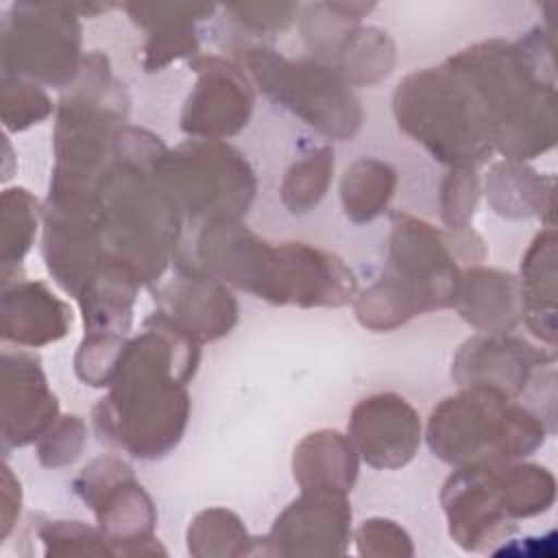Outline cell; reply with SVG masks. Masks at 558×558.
Segmentation results:
<instances>
[{
    "instance_id": "1",
    "label": "cell",
    "mask_w": 558,
    "mask_h": 558,
    "mask_svg": "<svg viewBox=\"0 0 558 558\" xmlns=\"http://www.w3.org/2000/svg\"><path fill=\"white\" fill-rule=\"evenodd\" d=\"M201 344L155 312L129 338L107 395L92 410L102 442L140 460L168 456L190 421L187 381L201 360Z\"/></svg>"
},
{
    "instance_id": "2",
    "label": "cell",
    "mask_w": 558,
    "mask_h": 558,
    "mask_svg": "<svg viewBox=\"0 0 558 558\" xmlns=\"http://www.w3.org/2000/svg\"><path fill=\"white\" fill-rule=\"evenodd\" d=\"M475 92L495 153L530 161L556 144V74L545 28L517 41L490 37L445 59Z\"/></svg>"
},
{
    "instance_id": "3",
    "label": "cell",
    "mask_w": 558,
    "mask_h": 558,
    "mask_svg": "<svg viewBox=\"0 0 558 558\" xmlns=\"http://www.w3.org/2000/svg\"><path fill=\"white\" fill-rule=\"evenodd\" d=\"M168 146L155 133L124 124L116 159L100 185L96 225L107 262L142 286L157 283L177 262L183 216L159 177Z\"/></svg>"
},
{
    "instance_id": "4",
    "label": "cell",
    "mask_w": 558,
    "mask_h": 558,
    "mask_svg": "<svg viewBox=\"0 0 558 558\" xmlns=\"http://www.w3.org/2000/svg\"><path fill=\"white\" fill-rule=\"evenodd\" d=\"M462 270L451 233L405 211L390 216L388 262L377 281L353 299L371 331H392L414 316L456 305Z\"/></svg>"
},
{
    "instance_id": "5",
    "label": "cell",
    "mask_w": 558,
    "mask_h": 558,
    "mask_svg": "<svg viewBox=\"0 0 558 558\" xmlns=\"http://www.w3.org/2000/svg\"><path fill=\"white\" fill-rule=\"evenodd\" d=\"M554 501V473L525 458L456 466L440 490L449 534L466 551L504 543L519 519L543 514Z\"/></svg>"
},
{
    "instance_id": "6",
    "label": "cell",
    "mask_w": 558,
    "mask_h": 558,
    "mask_svg": "<svg viewBox=\"0 0 558 558\" xmlns=\"http://www.w3.org/2000/svg\"><path fill=\"white\" fill-rule=\"evenodd\" d=\"M551 434L543 416L521 399L488 386H462L429 412V451L451 466L523 460Z\"/></svg>"
},
{
    "instance_id": "7",
    "label": "cell",
    "mask_w": 558,
    "mask_h": 558,
    "mask_svg": "<svg viewBox=\"0 0 558 558\" xmlns=\"http://www.w3.org/2000/svg\"><path fill=\"white\" fill-rule=\"evenodd\" d=\"M399 129L447 168H477L493 153V137L471 85L445 61L403 76L392 92Z\"/></svg>"
},
{
    "instance_id": "8",
    "label": "cell",
    "mask_w": 558,
    "mask_h": 558,
    "mask_svg": "<svg viewBox=\"0 0 558 558\" xmlns=\"http://www.w3.org/2000/svg\"><path fill=\"white\" fill-rule=\"evenodd\" d=\"M253 85L275 105L329 140L347 142L362 129V105L340 72L314 57L286 59L264 44L235 50Z\"/></svg>"
},
{
    "instance_id": "9",
    "label": "cell",
    "mask_w": 558,
    "mask_h": 558,
    "mask_svg": "<svg viewBox=\"0 0 558 558\" xmlns=\"http://www.w3.org/2000/svg\"><path fill=\"white\" fill-rule=\"evenodd\" d=\"M159 177L181 216L194 222L242 220L257 192L246 157L225 140H194L168 148Z\"/></svg>"
},
{
    "instance_id": "10",
    "label": "cell",
    "mask_w": 558,
    "mask_h": 558,
    "mask_svg": "<svg viewBox=\"0 0 558 558\" xmlns=\"http://www.w3.org/2000/svg\"><path fill=\"white\" fill-rule=\"evenodd\" d=\"M2 76L70 89L83 70V26L74 2H13L2 15Z\"/></svg>"
},
{
    "instance_id": "11",
    "label": "cell",
    "mask_w": 558,
    "mask_h": 558,
    "mask_svg": "<svg viewBox=\"0 0 558 558\" xmlns=\"http://www.w3.org/2000/svg\"><path fill=\"white\" fill-rule=\"evenodd\" d=\"M74 490L94 510L113 554L161 551L159 545L148 547L155 545V504L122 458H94L74 480Z\"/></svg>"
},
{
    "instance_id": "12",
    "label": "cell",
    "mask_w": 558,
    "mask_h": 558,
    "mask_svg": "<svg viewBox=\"0 0 558 558\" xmlns=\"http://www.w3.org/2000/svg\"><path fill=\"white\" fill-rule=\"evenodd\" d=\"M196 83L187 94L179 126L194 140H227L240 133L255 107V85L238 61L220 54L190 59Z\"/></svg>"
},
{
    "instance_id": "13",
    "label": "cell",
    "mask_w": 558,
    "mask_h": 558,
    "mask_svg": "<svg viewBox=\"0 0 558 558\" xmlns=\"http://www.w3.org/2000/svg\"><path fill=\"white\" fill-rule=\"evenodd\" d=\"M196 257L229 288L281 305L279 244L259 238L242 220L203 225L196 238Z\"/></svg>"
},
{
    "instance_id": "14",
    "label": "cell",
    "mask_w": 558,
    "mask_h": 558,
    "mask_svg": "<svg viewBox=\"0 0 558 558\" xmlns=\"http://www.w3.org/2000/svg\"><path fill=\"white\" fill-rule=\"evenodd\" d=\"M549 366H556L551 347L543 349L512 333H475L458 347L451 377L460 388L488 386L521 399Z\"/></svg>"
},
{
    "instance_id": "15",
    "label": "cell",
    "mask_w": 558,
    "mask_h": 558,
    "mask_svg": "<svg viewBox=\"0 0 558 558\" xmlns=\"http://www.w3.org/2000/svg\"><path fill=\"white\" fill-rule=\"evenodd\" d=\"M347 436L360 460L368 466L395 471L418 453L423 421L405 397L397 392H375L353 405Z\"/></svg>"
},
{
    "instance_id": "16",
    "label": "cell",
    "mask_w": 558,
    "mask_h": 558,
    "mask_svg": "<svg viewBox=\"0 0 558 558\" xmlns=\"http://www.w3.org/2000/svg\"><path fill=\"white\" fill-rule=\"evenodd\" d=\"M262 554L333 556L351 541V504L347 495L301 490L262 538Z\"/></svg>"
},
{
    "instance_id": "17",
    "label": "cell",
    "mask_w": 558,
    "mask_h": 558,
    "mask_svg": "<svg viewBox=\"0 0 558 558\" xmlns=\"http://www.w3.org/2000/svg\"><path fill=\"white\" fill-rule=\"evenodd\" d=\"M157 312L196 344L227 336L238 323L231 288L201 264H177L172 279L157 288Z\"/></svg>"
},
{
    "instance_id": "18",
    "label": "cell",
    "mask_w": 558,
    "mask_h": 558,
    "mask_svg": "<svg viewBox=\"0 0 558 558\" xmlns=\"http://www.w3.org/2000/svg\"><path fill=\"white\" fill-rule=\"evenodd\" d=\"M2 442L24 447L59 418L57 395L48 388L41 360L26 351H4L0 364Z\"/></svg>"
},
{
    "instance_id": "19",
    "label": "cell",
    "mask_w": 558,
    "mask_h": 558,
    "mask_svg": "<svg viewBox=\"0 0 558 558\" xmlns=\"http://www.w3.org/2000/svg\"><path fill=\"white\" fill-rule=\"evenodd\" d=\"M281 305L342 307L353 303L357 279L333 253L307 242H279Z\"/></svg>"
},
{
    "instance_id": "20",
    "label": "cell",
    "mask_w": 558,
    "mask_h": 558,
    "mask_svg": "<svg viewBox=\"0 0 558 558\" xmlns=\"http://www.w3.org/2000/svg\"><path fill=\"white\" fill-rule=\"evenodd\" d=\"M120 9L146 31L142 50L146 72H159L177 59H194L198 24L216 13V4L201 2H124Z\"/></svg>"
},
{
    "instance_id": "21",
    "label": "cell",
    "mask_w": 558,
    "mask_h": 558,
    "mask_svg": "<svg viewBox=\"0 0 558 558\" xmlns=\"http://www.w3.org/2000/svg\"><path fill=\"white\" fill-rule=\"evenodd\" d=\"M72 307L44 281L2 279L4 342L37 349L68 336Z\"/></svg>"
},
{
    "instance_id": "22",
    "label": "cell",
    "mask_w": 558,
    "mask_h": 558,
    "mask_svg": "<svg viewBox=\"0 0 558 558\" xmlns=\"http://www.w3.org/2000/svg\"><path fill=\"white\" fill-rule=\"evenodd\" d=\"M453 307L480 333H512L521 323L519 279L508 270L471 266L462 272Z\"/></svg>"
},
{
    "instance_id": "23",
    "label": "cell",
    "mask_w": 558,
    "mask_h": 558,
    "mask_svg": "<svg viewBox=\"0 0 558 558\" xmlns=\"http://www.w3.org/2000/svg\"><path fill=\"white\" fill-rule=\"evenodd\" d=\"M140 286L126 268L105 262L76 296L85 325L83 338L129 340Z\"/></svg>"
},
{
    "instance_id": "24",
    "label": "cell",
    "mask_w": 558,
    "mask_h": 558,
    "mask_svg": "<svg viewBox=\"0 0 558 558\" xmlns=\"http://www.w3.org/2000/svg\"><path fill=\"white\" fill-rule=\"evenodd\" d=\"M360 473V456L347 434L316 429L305 434L292 453V475L301 490L349 495Z\"/></svg>"
},
{
    "instance_id": "25",
    "label": "cell",
    "mask_w": 558,
    "mask_h": 558,
    "mask_svg": "<svg viewBox=\"0 0 558 558\" xmlns=\"http://www.w3.org/2000/svg\"><path fill=\"white\" fill-rule=\"evenodd\" d=\"M556 227H543L527 246L519 270L521 323L556 349Z\"/></svg>"
},
{
    "instance_id": "26",
    "label": "cell",
    "mask_w": 558,
    "mask_h": 558,
    "mask_svg": "<svg viewBox=\"0 0 558 558\" xmlns=\"http://www.w3.org/2000/svg\"><path fill=\"white\" fill-rule=\"evenodd\" d=\"M490 209L504 218H538L545 227L554 220V177L543 174L525 161H497L484 181Z\"/></svg>"
},
{
    "instance_id": "27",
    "label": "cell",
    "mask_w": 558,
    "mask_h": 558,
    "mask_svg": "<svg viewBox=\"0 0 558 558\" xmlns=\"http://www.w3.org/2000/svg\"><path fill=\"white\" fill-rule=\"evenodd\" d=\"M375 9V2H312L301 4L299 28L312 57L333 65L351 33Z\"/></svg>"
},
{
    "instance_id": "28",
    "label": "cell",
    "mask_w": 558,
    "mask_h": 558,
    "mask_svg": "<svg viewBox=\"0 0 558 558\" xmlns=\"http://www.w3.org/2000/svg\"><path fill=\"white\" fill-rule=\"evenodd\" d=\"M397 190V170L381 159L360 157L340 179V203L344 216L355 222H371L388 209Z\"/></svg>"
},
{
    "instance_id": "29",
    "label": "cell",
    "mask_w": 558,
    "mask_h": 558,
    "mask_svg": "<svg viewBox=\"0 0 558 558\" xmlns=\"http://www.w3.org/2000/svg\"><path fill=\"white\" fill-rule=\"evenodd\" d=\"M395 59L397 48L392 37L377 26L360 24L331 68H336L351 87H371L392 72Z\"/></svg>"
},
{
    "instance_id": "30",
    "label": "cell",
    "mask_w": 558,
    "mask_h": 558,
    "mask_svg": "<svg viewBox=\"0 0 558 558\" xmlns=\"http://www.w3.org/2000/svg\"><path fill=\"white\" fill-rule=\"evenodd\" d=\"M187 549L194 556H242L255 551V541L242 519L229 508L201 510L187 527Z\"/></svg>"
},
{
    "instance_id": "31",
    "label": "cell",
    "mask_w": 558,
    "mask_h": 558,
    "mask_svg": "<svg viewBox=\"0 0 558 558\" xmlns=\"http://www.w3.org/2000/svg\"><path fill=\"white\" fill-rule=\"evenodd\" d=\"M336 155L329 144L314 148L312 153L296 159L283 174L281 203L290 214L312 211L327 194L333 181Z\"/></svg>"
},
{
    "instance_id": "32",
    "label": "cell",
    "mask_w": 558,
    "mask_h": 558,
    "mask_svg": "<svg viewBox=\"0 0 558 558\" xmlns=\"http://www.w3.org/2000/svg\"><path fill=\"white\" fill-rule=\"evenodd\" d=\"M41 209L26 187L2 192V270L17 268L37 235Z\"/></svg>"
},
{
    "instance_id": "33",
    "label": "cell",
    "mask_w": 558,
    "mask_h": 558,
    "mask_svg": "<svg viewBox=\"0 0 558 558\" xmlns=\"http://www.w3.org/2000/svg\"><path fill=\"white\" fill-rule=\"evenodd\" d=\"M54 111L46 89L22 76H2V124L7 131H24Z\"/></svg>"
},
{
    "instance_id": "34",
    "label": "cell",
    "mask_w": 558,
    "mask_h": 558,
    "mask_svg": "<svg viewBox=\"0 0 558 558\" xmlns=\"http://www.w3.org/2000/svg\"><path fill=\"white\" fill-rule=\"evenodd\" d=\"M482 194L477 168H449L440 183V218L447 231L466 229Z\"/></svg>"
},
{
    "instance_id": "35",
    "label": "cell",
    "mask_w": 558,
    "mask_h": 558,
    "mask_svg": "<svg viewBox=\"0 0 558 558\" xmlns=\"http://www.w3.org/2000/svg\"><path fill=\"white\" fill-rule=\"evenodd\" d=\"M85 442V421L78 414H59V418L37 440V460L48 469L68 466L81 458Z\"/></svg>"
},
{
    "instance_id": "36",
    "label": "cell",
    "mask_w": 558,
    "mask_h": 558,
    "mask_svg": "<svg viewBox=\"0 0 558 558\" xmlns=\"http://www.w3.org/2000/svg\"><path fill=\"white\" fill-rule=\"evenodd\" d=\"M39 538L46 543V554H105L113 556V547L100 527H92L83 521H48L39 530Z\"/></svg>"
},
{
    "instance_id": "37",
    "label": "cell",
    "mask_w": 558,
    "mask_h": 558,
    "mask_svg": "<svg viewBox=\"0 0 558 558\" xmlns=\"http://www.w3.org/2000/svg\"><path fill=\"white\" fill-rule=\"evenodd\" d=\"M231 20L248 33H283L288 31L301 13L299 2H231L225 4Z\"/></svg>"
},
{
    "instance_id": "38",
    "label": "cell",
    "mask_w": 558,
    "mask_h": 558,
    "mask_svg": "<svg viewBox=\"0 0 558 558\" xmlns=\"http://www.w3.org/2000/svg\"><path fill=\"white\" fill-rule=\"evenodd\" d=\"M353 541L357 543V551L362 556H412V538L410 534L392 519L386 517H371L364 519Z\"/></svg>"
},
{
    "instance_id": "39",
    "label": "cell",
    "mask_w": 558,
    "mask_h": 558,
    "mask_svg": "<svg viewBox=\"0 0 558 558\" xmlns=\"http://www.w3.org/2000/svg\"><path fill=\"white\" fill-rule=\"evenodd\" d=\"M22 504V488L17 477L13 475L9 462L2 464V536L9 534L13 519L20 514Z\"/></svg>"
}]
</instances>
